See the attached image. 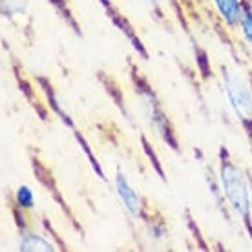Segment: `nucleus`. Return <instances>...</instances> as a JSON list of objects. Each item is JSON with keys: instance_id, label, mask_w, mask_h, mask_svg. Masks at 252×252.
I'll list each match as a JSON object with an SVG mask.
<instances>
[{"instance_id": "nucleus-3", "label": "nucleus", "mask_w": 252, "mask_h": 252, "mask_svg": "<svg viewBox=\"0 0 252 252\" xmlns=\"http://www.w3.org/2000/svg\"><path fill=\"white\" fill-rule=\"evenodd\" d=\"M139 69H133L132 71V81L133 86H135V94L141 99V108H143V114L146 115V119L150 123V126H154V130L159 137L166 141L168 145L176 150L177 148V139L174 135V130H172L170 123H168V117L163 112V108L159 104L158 97L154 94L152 86H148V82L143 79V77L137 73Z\"/></svg>"}, {"instance_id": "nucleus-7", "label": "nucleus", "mask_w": 252, "mask_h": 252, "mask_svg": "<svg viewBox=\"0 0 252 252\" xmlns=\"http://www.w3.org/2000/svg\"><path fill=\"white\" fill-rule=\"evenodd\" d=\"M101 4L104 6V9H106V15H110L112 17V20H114V24L119 28L121 32H125V35H126V38L132 42V46L135 48V50L143 55V59H146V50L143 48V42H141V38L133 33V30H132V26L128 24V20L123 17V13H119L117 9H115L114 6H112V2L110 0H101Z\"/></svg>"}, {"instance_id": "nucleus-9", "label": "nucleus", "mask_w": 252, "mask_h": 252, "mask_svg": "<svg viewBox=\"0 0 252 252\" xmlns=\"http://www.w3.org/2000/svg\"><path fill=\"white\" fill-rule=\"evenodd\" d=\"M30 0H0V9L6 19H20L28 13Z\"/></svg>"}, {"instance_id": "nucleus-2", "label": "nucleus", "mask_w": 252, "mask_h": 252, "mask_svg": "<svg viewBox=\"0 0 252 252\" xmlns=\"http://www.w3.org/2000/svg\"><path fill=\"white\" fill-rule=\"evenodd\" d=\"M221 88L227 97L228 106L232 108L234 115L241 123L245 130L249 143L252 146V84L251 81H245L243 77L230 69L228 66H223L220 71Z\"/></svg>"}, {"instance_id": "nucleus-11", "label": "nucleus", "mask_w": 252, "mask_h": 252, "mask_svg": "<svg viewBox=\"0 0 252 252\" xmlns=\"http://www.w3.org/2000/svg\"><path fill=\"white\" fill-rule=\"evenodd\" d=\"M146 4H148V7H150L152 11H154V15L158 17V19H161L163 17V7H161V0H145Z\"/></svg>"}, {"instance_id": "nucleus-13", "label": "nucleus", "mask_w": 252, "mask_h": 252, "mask_svg": "<svg viewBox=\"0 0 252 252\" xmlns=\"http://www.w3.org/2000/svg\"><path fill=\"white\" fill-rule=\"evenodd\" d=\"M251 84H252V75H251Z\"/></svg>"}, {"instance_id": "nucleus-4", "label": "nucleus", "mask_w": 252, "mask_h": 252, "mask_svg": "<svg viewBox=\"0 0 252 252\" xmlns=\"http://www.w3.org/2000/svg\"><path fill=\"white\" fill-rule=\"evenodd\" d=\"M115 192H117V197H119L121 205L125 207V210L132 216L133 220H145L146 221V212H145V201L143 197L139 195V192L133 189V185L130 183V179L125 172L117 170L115 172Z\"/></svg>"}, {"instance_id": "nucleus-12", "label": "nucleus", "mask_w": 252, "mask_h": 252, "mask_svg": "<svg viewBox=\"0 0 252 252\" xmlns=\"http://www.w3.org/2000/svg\"><path fill=\"white\" fill-rule=\"evenodd\" d=\"M245 6L252 11V0H245Z\"/></svg>"}, {"instance_id": "nucleus-5", "label": "nucleus", "mask_w": 252, "mask_h": 252, "mask_svg": "<svg viewBox=\"0 0 252 252\" xmlns=\"http://www.w3.org/2000/svg\"><path fill=\"white\" fill-rule=\"evenodd\" d=\"M13 214H15V221H17V227H19V249L24 252H53L57 251V247L53 245V241H50L46 236L32 228L26 223V212L19 210V208H13Z\"/></svg>"}, {"instance_id": "nucleus-6", "label": "nucleus", "mask_w": 252, "mask_h": 252, "mask_svg": "<svg viewBox=\"0 0 252 252\" xmlns=\"http://www.w3.org/2000/svg\"><path fill=\"white\" fill-rule=\"evenodd\" d=\"M221 24L228 30H238L241 15L245 11V0H210Z\"/></svg>"}, {"instance_id": "nucleus-1", "label": "nucleus", "mask_w": 252, "mask_h": 252, "mask_svg": "<svg viewBox=\"0 0 252 252\" xmlns=\"http://www.w3.org/2000/svg\"><path fill=\"white\" fill-rule=\"evenodd\" d=\"M218 185L221 199L227 203L228 210L243 223L252 240V183L251 177L236 163L225 148L220 150Z\"/></svg>"}, {"instance_id": "nucleus-8", "label": "nucleus", "mask_w": 252, "mask_h": 252, "mask_svg": "<svg viewBox=\"0 0 252 252\" xmlns=\"http://www.w3.org/2000/svg\"><path fill=\"white\" fill-rule=\"evenodd\" d=\"M13 203L15 208H19L22 212H30L35 207V194L28 185H19L13 192Z\"/></svg>"}, {"instance_id": "nucleus-10", "label": "nucleus", "mask_w": 252, "mask_h": 252, "mask_svg": "<svg viewBox=\"0 0 252 252\" xmlns=\"http://www.w3.org/2000/svg\"><path fill=\"white\" fill-rule=\"evenodd\" d=\"M238 32H240V35H241L243 44H245L252 53V11L247 6H245L243 15H241L240 24H238Z\"/></svg>"}]
</instances>
